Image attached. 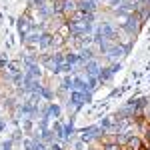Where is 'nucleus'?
Segmentation results:
<instances>
[{"instance_id":"f257e3e1","label":"nucleus","mask_w":150,"mask_h":150,"mask_svg":"<svg viewBox=\"0 0 150 150\" xmlns=\"http://www.w3.org/2000/svg\"><path fill=\"white\" fill-rule=\"evenodd\" d=\"M140 26H142V22H140V18H138V14H136V12H134V14H128V16H126V22L122 24V28H124L130 36H136V34H138Z\"/></svg>"},{"instance_id":"f03ea898","label":"nucleus","mask_w":150,"mask_h":150,"mask_svg":"<svg viewBox=\"0 0 150 150\" xmlns=\"http://www.w3.org/2000/svg\"><path fill=\"white\" fill-rule=\"evenodd\" d=\"M124 150H150L148 144L144 142V138L140 134H132L130 138L124 142Z\"/></svg>"},{"instance_id":"7ed1b4c3","label":"nucleus","mask_w":150,"mask_h":150,"mask_svg":"<svg viewBox=\"0 0 150 150\" xmlns=\"http://www.w3.org/2000/svg\"><path fill=\"white\" fill-rule=\"evenodd\" d=\"M52 40H54V34H40V42H38V48L40 50H48V48H52Z\"/></svg>"},{"instance_id":"20e7f679","label":"nucleus","mask_w":150,"mask_h":150,"mask_svg":"<svg viewBox=\"0 0 150 150\" xmlns=\"http://www.w3.org/2000/svg\"><path fill=\"white\" fill-rule=\"evenodd\" d=\"M78 8L84 12H94L98 8V0H78Z\"/></svg>"},{"instance_id":"39448f33","label":"nucleus","mask_w":150,"mask_h":150,"mask_svg":"<svg viewBox=\"0 0 150 150\" xmlns=\"http://www.w3.org/2000/svg\"><path fill=\"white\" fill-rule=\"evenodd\" d=\"M84 66H86V76H98V74H100V66H98V62H96V60L86 62Z\"/></svg>"},{"instance_id":"423d86ee","label":"nucleus","mask_w":150,"mask_h":150,"mask_svg":"<svg viewBox=\"0 0 150 150\" xmlns=\"http://www.w3.org/2000/svg\"><path fill=\"white\" fill-rule=\"evenodd\" d=\"M112 68H100V74H98V80H100V84H104V82H108L110 78H112Z\"/></svg>"},{"instance_id":"0eeeda50","label":"nucleus","mask_w":150,"mask_h":150,"mask_svg":"<svg viewBox=\"0 0 150 150\" xmlns=\"http://www.w3.org/2000/svg\"><path fill=\"white\" fill-rule=\"evenodd\" d=\"M102 150H124V146L120 142H108V144H102Z\"/></svg>"},{"instance_id":"6e6552de","label":"nucleus","mask_w":150,"mask_h":150,"mask_svg":"<svg viewBox=\"0 0 150 150\" xmlns=\"http://www.w3.org/2000/svg\"><path fill=\"white\" fill-rule=\"evenodd\" d=\"M32 4H36V6H42V4H44V0H32Z\"/></svg>"},{"instance_id":"1a4fd4ad","label":"nucleus","mask_w":150,"mask_h":150,"mask_svg":"<svg viewBox=\"0 0 150 150\" xmlns=\"http://www.w3.org/2000/svg\"><path fill=\"white\" fill-rule=\"evenodd\" d=\"M110 2H112V4H114V6H118V4H120V2H122V0H110Z\"/></svg>"},{"instance_id":"9d476101","label":"nucleus","mask_w":150,"mask_h":150,"mask_svg":"<svg viewBox=\"0 0 150 150\" xmlns=\"http://www.w3.org/2000/svg\"><path fill=\"white\" fill-rule=\"evenodd\" d=\"M146 120H148V122H150V108H148V110H146Z\"/></svg>"}]
</instances>
